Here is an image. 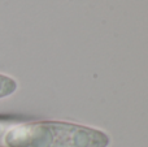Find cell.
<instances>
[{
  "label": "cell",
  "mask_w": 148,
  "mask_h": 147,
  "mask_svg": "<svg viewBox=\"0 0 148 147\" xmlns=\"http://www.w3.org/2000/svg\"><path fill=\"white\" fill-rule=\"evenodd\" d=\"M109 143L104 132L83 125L0 117V147H108Z\"/></svg>",
  "instance_id": "1"
},
{
  "label": "cell",
  "mask_w": 148,
  "mask_h": 147,
  "mask_svg": "<svg viewBox=\"0 0 148 147\" xmlns=\"http://www.w3.org/2000/svg\"><path fill=\"white\" fill-rule=\"evenodd\" d=\"M17 90V82L12 77L0 74V99L12 95Z\"/></svg>",
  "instance_id": "2"
}]
</instances>
